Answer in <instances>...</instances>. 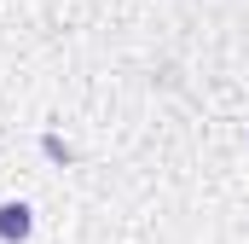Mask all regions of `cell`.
Returning <instances> with one entry per match:
<instances>
[{"instance_id": "obj_1", "label": "cell", "mask_w": 249, "mask_h": 244, "mask_svg": "<svg viewBox=\"0 0 249 244\" xmlns=\"http://www.w3.org/2000/svg\"><path fill=\"white\" fill-rule=\"evenodd\" d=\"M29 233H35V209H29V203H18V198H12V203H0V239H6V244H23Z\"/></svg>"}, {"instance_id": "obj_2", "label": "cell", "mask_w": 249, "mask_h": 244, "mask_svg": "<svg viewBox=\"0 0 249 244\" xmlns=\"http://www.w3.org/2000/svg\"><path fill=\"white\" fill-rule=\"evenodd\" d=\"M41 151H47V157H53V163H70V145H64L58 134H47V140H41Z\"/></svg>"}]
</instances>
